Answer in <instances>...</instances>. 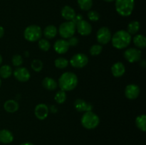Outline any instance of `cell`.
Wrapping results in <instances>:
<instances>
[{"label": "cell", "mask_w": 146, "mask_h": 145, "mask_svg": "<svg viewBox=\"0 0 146 145\" xmlns=\"http://www.w3.org/2000/svg\"><path fill=\"white\" fill-rule=\"evenodd\" d=\"M141 24L138 21H132L130 22L128 25V31L131 35L133 34H136L139 31Z\"/></svg>", "instance_id": "25"}, {"label": "cell", "mask_w": 146, "mask_h": 145, "mask_svg": "<svg viewBox=\"0 0 146 145\" xmlns=\"http://www.w3.org/2000/svg\"><path fill=\"white\" fill-rule=\"evenodd\" d=\"M57 32V28H56L55 26L54 25H48L44 29V36H45L46 38L47 39H52L54 37L56 36Z\"/></svg>", "instance_id": "21"}, {"label": "cell", "mask_w": 146, "mask_h": 145, "mask_svg": "<svg viewBox=\"0 0 146 145\" xmlns=\"http://www.w3.org/2000/svg\"><path fill=\"white\" fill-rule=\"evenodd\" d=\"M68 63H69V61L66 58H61V57L56 58L54 61L55 66L58 69H64L68 66Z\"/></svg>", "instance_id": "26"}, {"label": "cell", "mask_w": 146, "mask_h": 145, "mask_svg": "<svg viewBox=\"0 0 146 145\" xmlns=\"http://www.w3.org/2000/svg\"><path fill=\"white\" fill-rule=\"evenodd\" d=\"M43 63L41 60L38 59H34V61L31 62V68L34 70L35 72H41V70L43 69Z\"/></svg>", "instance_id": "30"}, {"label": "cell", "mask_w": 146, "mask_h": 145, "mask_svg": "<svg viewBox=\"0 0 146 145\" xmlns=\"http://www.w3.org/2000/svg\"><path fill=\"white\" fill-rule=\"evenodd\" d=\"M112 34L108 27L103 26L98 29L96 34V38L98 42L102 45H106L111 41Z\"/></svg>", "instance_id": "8"}, {"label": "cell", "mask_w": 146, "mask_h": 145, "mask_svg": "<svg viewBox=\"0 0 146 145\" xmlns=\"http://www.w3.org/2000/svg\"><path fill=\"white\" fill-rule=\"evenodd\" d=\"M141 65L143 68H145V60H143V61H142V63H141Z\"/></svg>", "instance_id": "38"}, {"label": "cell", "mask_w": 146, "mask_h": 145, "mask_svg": "<svg viewBox=\"0 0 146 145\" xmlns=\"http://www.w3.org/2000/svg\"><path fill=\"white\" fill-rule=\"evenodd\" d=\"M104 1H107V2H111V1H115V0H104Z\"/></svg>", "instance_id": "39"}, {"label": "cell", "mask_w": 146, "mask_h": 145, "mask_svg": "<svg viewBox=\"0 0 146 145\" xmlns=\"http://www.w3.org/2000/svg\"><path fill=\"white\" fill-rule=\"evenodd\" d=\"M131 35L125 30L116 31L113 35L111 41H112L113 46L117 49H123L127 48L131 42Z\"/></svg>", "instance_id": "2"}, {"label": "cell", "mask_w": 146, "mask_h": 145, "mask_svg": "<svg viewBox=\"0 0 146 145\" xmlns=\"http://www.w3.org/2000/svg\"><path fill=\"white\" fill-rule=\"evenodd\" d=\"M69 44L66 39H58L54 43V51L58 54H64L69 49Z\"/></svg>", "instance_id": "14"}, {"label": "cell", "mask_w": 146, "mask_h": 145, "mask_svg": "<svg viewBox=\"0 0 146 145\" xmlns=\"http://www.w3.org/2000/svg\"><path fill=\"white\" fill-rule=\"evenodd\" d=\"M125 72V68L123 63L121 62H117L114 63L111 67V72L115 78H119L123 76Z\"/></svg>", "instance_id": "16"}, {"label": "cell", "mask_w": 146, "mask_h": 145, "mask_svg": "<svg viewBox=\"0 0 146 145\" xmlns=\"http://www.w3.org/2000/svg\"><path fill=\"white\" fill-rule=\"evenodd\" d=\"M4 35V29L1 26H0V38H2Z\"/></svg>", "instance_id": "36"}, {"label": "cell", "mask_w": 146, "mask_h": 145, "mask_svg": "<svg viewBox=\"0 0 146 145\" xmlns=\"http://www.w3.org/2000/svg\"><path fill=\"white\" fill-rule=\"evenodd\" d=\"M78 77L72 72H64L58 79V86L61 90L71 91L75 89L78 85Z\"/></svg>", "instance_id": "1"}, {"label": "cell", "mask_w": 146, "mask_h": 145, "mask_svg": "<svg viewBox=\"0 0 146 145\" xmlns=\"http://www.w3.org/2000/svg\"><path fill=\"white\" fill-rule=\"evenodd\" d=\"M135 125L142 132L146 131V116L145 115H141L135 119Z\"/></svg>", "instance_id": "23"}, {"label": "cell", "mask_w": 146, "mask_h": 145, "mask_svg": "<svg viewBox=\"0 0 146 145\" xmlns=\"http://www.w3.org/2000/svg\"><path fill=\"white\" fill-rule=\"evenodd\" d=\"M103 47L101 44H94L90 48V54L93 56H97L102 52Z\"/></svg>", "instance_id": "31"}, {"label": "cell", "mask_w": 146, "mask_h": 145, "mask_svg": "<svg viewBox=\"0 0 146 145\" xmlns=\"http://www.w3.org/2000/svg\"><path fill=\"white\" fill-rule=\"evenodd\" d=\"M76 28L78 34L81 36H88L92 32V26L91 24L84 19L76 24Z\"/></svg>", "instance_id": "11"}, {"label": "cell", "mask_w": 146, "mask_h": 145, "mask_svg": "<svg viewBox=\"0 0 146 145\" xmlns=\"http://www.w3.org/2000/svg\"><path fill=\"white\" fill-rule=\"evenodd\" d=\"M81 20H83L82 15H81V14H76V15L75 16V17L74 18V19H73L71 21H72V22L76 25L77 23H78L79 21H81Z\"/></svg>", "instance_id": "35"}, {"label": "cell", "mask_w": 146, "mask_h": 145, "mask_svg": "<svg viewBox=\"0 0 146 145\" xmlns=\"http://www.w3.org/2000/svg\"><path fill=\"white\" fill-rule=\"evenodd\" d=\"M61 13L63 18L68 21H72L74 17H75V16L76 15L75 10L72 7H69V6H65V7H63Z\"/></svg>", "instance_id": "17"}, {"label": "cell", "mask_w": 146, "mask_h": 145, "mask_svg": "<svg viewBox=\"0 0 146 145\" xmlns=\"http://www.w3.org/2000/svg\"><path fill=\"white\" fill-rule=\"evenodd\" d=\"M68 44H69L70 46H76V45L78 44V40L76 37L72 36V37H71V38H68Z\"/></svg>", "instance_id": "34"}, {"label": "cell", "mask_w": 146, "mask_h": 145, "mask_svg": "<svg viewBox=\"0 0 146 145\" xmlns=\"http://www.w3.org/2000/svg\"><path fill=\"white\" fill-rule=\"evenodd\" d=\"M78 4L82 10L88 11L93 6V0H78Z\"/></svg>", "instance_id": "27"}, {"label": "cell", "mask_w": 146, "mask_h": 145, "mask_svg": "<svg viewBox=\"0 0 146 145\" xmlns=\"http://www.w3.org/2000/svg\"><path fill=\"white\" fill-rule=\"evenodd\" d=\"M81 122L82 126L87 129H94L98 126L100 123L99 117L92 111L84 112L81 117Z\"/></svg>", "instance_id": "3"}, {"label": "cell", "mask_w": 146, "mask_h": 145, "mask_svg": "<svg viewBox=\"0 0 146 145\" xmlns=\"http://www.w3.org/2000/svg\"><path fill=\"white\" fill-rule=\"evenodd\" d=\"M76 28V25L71 21L62 23L58 28V34L63 38H69L74 36Z\"/></svg>", "instance_id": "6"}, {"label": "cell", "mask_w": 146, "mask_h": 145, "mask_svg": "<svg viewBox=\"0 0 146 145\" xmlns=\"http://www.w3.org/2000/svg\"><path fill=\"white\" fill-rule=\"evenodd\" d=\"M74 107L78 112H86L92 111L93 105L89 102H86L83 99H77L74 102Z\"/></svg>", "instance_id": "15"}, {"label": "cell", "mask_w": 146, "mask_h": 145, "mask_svg": "<svg viewBox=\"0 0 146 145\" xmlns=\"http://www.w3.org/2000/svg\"><path fill=\"white\" fill-rule=\"evenodd\" d=\"M1 79H0V87H1Z\"/></svg>", "instance_id": "41"}, {"label": "cell", "mask_w": 146, "mask_h": 145, "mask_svg": "<svg viewBox=\"0 0 146 145\" xmlns=\"http://www.w3.org/2000/svg\"><path fill=\"white\" fill-rule=\"evenodd\" d=\"M13 75L17 80L21 82H27L31 78V74L29 71L24 67H17L13 71Z\"/></svg>", "instance_id": "10"}, {"label": "cell", "mask_w": 146, "mask_h": 145, "mask_svg": "<svg viewBox=\"0 0 146 145\" xmlns=\"http://www.w3.org/2000/svg\"><path fill=\"white\" fill-rule=\"evenodd\" d=\"M141 54L142 53H141V50H139L138 48H130L125 50L123 55L127 61L133 63L138 62L141 61Z\"/></svg>", "instance_id": "9"}, {"label": "cell", "mask_w": 146, "mask_h": 145, "mask_svg": "<svg viewBox=\"0 0 146 145\" xmlns=\"http://www.w3.org/2000/svg\"><path fill=\"white\" fill-rule=\"evenodd\" d=\"M116 11L122 16H128L134 9V0H115Z\"/></svg>", "instance_id": "4"}, {"label": "cell", "mask_w": 146, "mask_h": 145, "mask_svg": "<svg viewBox=\"0 0 146 145\" xmlns=\"http://www.w3.org/2000/svg\"><path fill=\"white\" fill-rule=\"evenodd\" d=\"M38 45L40 49L44 51H48L49 50L50 47H51V44H50L49 41L47 39H45V38H40L38 40Z\"/></svg>", "instance_id": "29"}, {"label": "cell", "mask_w": 146, "mask_h": 145, "mask_svg": "<svg viewBox=\"0 0 146 145\" xmlns=\"http://www.w3.org/2000/svg\"><path fill=\"white\" fill-rule=\"evenodd\" d=\"M133 44L138 48H145L146 46V38L142 34H137L133 38Z\"/></svg>", "instance_id": "22"}, {"label": "cell", "mask_w": 146, "mask_h": 145, "mask_svg": "<svg viewBox=\"0 0 146 145\" xmlns=\"http://www.w3.org/2000/svg\"><path fill=\"white\" fill-rule=\"evenodd\" d=\"M140 88L135 84H130L127 85L125 89V95L128 99L135 100L139 96Z\"/></svg>", "instance_id": "13"}, {"label": "cell", "mask_w": 146, "mask_h": 145, "mask_svg": "<svg viewBox=\"0 0 146 145\" xmlns=\"http://www.w3.org/2000/svg\"><path fill=\"white\" fill-rule=\"evenodd\" d=\"M42 29L39 26L30 25L25 28L24 36L27 41L29 42H35L38 41L42 36Z\"/></svg>", "instance_id": "5"}, {"label": "cell", "mask_w": 146, "mask_h": 145, "mask_svg": "<svg viewBox=\"0 0 146 145\" xmlns=\"http://www.w3.org/2000/svg\"><path fill=\"white\" fill-rule=\"evenodd\" d=\"M20 145H34L32 143H31V142H25V143H22Z\"/></svg>", "instance_id": "37"}, {"label": "cell", "mask_w": 146, "mask_h": 145, "mask_svg": "<svg viewBox=\"0 0 146 145\" xmlns=\"http://www.w3.org/2000/svg\"><path fill=\"white\" fill-rule=\"evenodd\" d=\"M18 102L14 100H8L4 104V108L6 112L9 113H14L19 109Z\"/></svg>", "instance_id": "19"}, {"label": "cell", "mask_w": 146, "mask_h": 145, "mask_svg": "<svg viewBox=\"0 0 146 145\" xmlns=\"http://www.w3.org/2000/svg\"><path fill=\"white\" fill-rule=\"evenodd\" d=\"M88 18L91 21H98L100 19V14L96 11H89L88 13Z\"/></svg>", "instance_id": "33"}, {"label": "cell", "mask_w": 146, "mask_h": 145, "mask_svg": "<svg viewBox=\"0 0 146 145\" xmlns=\"http://www.w3.org/2000/svg\"><path fill=\"white\" fill-rule=\"evenodd\" d=\"M12 73V69L9 65H4L0 67V76L4 79L9 78Z\"/></svg>", "instance_id": "24"}, {"label": "cell", "mask_w": 146, "mask_h": 145, "mask_svg": "<svg viewBox=\"0 0 146 145\" xmlns=\"http://www.w3.org/2000/svg\"><path fill=\"white\" fill-rule=\"evenodd\" d=\"M49 113V108L46 104L41 103L36 106L34 109V114L37 119L44 120L48 117Z\"/></svg>", "instance_id": "12"}, {"label": "cell", "mask_w": 146, "mask_h": 145, "mask_svg": "<svg viewBox=\"0 0 146 145\" xmlns=\"http://www.w3.org/2000/svg\"><path fill=\"white\" fill-rule=\"evenodd\" d=\"M1 63H2V57H1V55H0V65H1Z\"/></svg>", "instance_id": "40"}, {"label": "cell", "mask_w": 146, "mask_h": 145, "mask_svg": "<svg viewBox=\"0 0 146 145\" xmlns=\"http://www.w3.org/2000/svg\"><path fill=\"white\" fill-rule=\"evenodd\" d=\"M11 62H12V64L14 66L19 67L22 65L23 58L21 55H19V54H17V55H13L12 59H11Z\"/></svg>", "instance_id": "32"}, {"label": "cell", "mask_w": 146, "mask_h": 145, "mask_svg": "<svg viewBox=\"0 0 146 145\" xmlns=\"http://www.w3.org/2000/svg\"><path fill=\"white\" fill-rule=\"evenodd\" d=\"M42 85L45 89L48 90H54L56 89L58 84H57L56 81L53 79L52 78L46 77L42 80Z\"/></svg>", "instance_id": "20"}, {"label": "cell", "mask_w": 146, "mask_h": 145, "mask_svg": "<svg viewBox=\"0 0 146 145\" xmlns=\"http://www.w3.org/2000/svg\"><path fill=\"white\" fill-rule=\"evenodd\" d=\"M56 102L58 104H63L66 100V94L65 91L64 90H59L56 92L55 97H54Z\"/></svg>", "instance_id": "28"}, {"label": "cell", "mask_w": 146, "mask_h": 145, "mask_svg": "<svg viewBox=\"0 0 146 145\" xmlns=\"http://www.w3.org/2000/svg\"><path fill=\"white\" fill-rule=\"evenodd\" d=\"M14 140L13 134L8 129H1L0 130V142L3 144H10Z\"/></svg>", "instance_id": "18"}, {"label": "cell", "mask_w": 146, "mask_h": 145, "mask_svg": "<svg viewBox=\"0 0 146 145\" xmlns=\"http://www.w3.org/2000/svg\"><path fill=\"white\" fill-rule=\"evenodd\" d=\"M69 63L74 68H82L88 64V58L86 54L79 53L73 55Z\"/></svg>", "instance_id": "7"}]
</instances>
